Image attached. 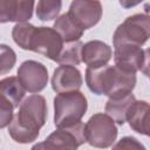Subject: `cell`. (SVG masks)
<instances>
[{"instance_id":"7a4b0ae2","label":"cell","mask_w":150,"mask_h":150,"mask_svg":"<svg viewBox=\"0 0 150 150\" xmlns=\"http://www.w3.org/2000/svg\"><path fill=\"white\" fill-rule=\"evenodd\" d=\"M136 74L122 70L114 66L86 69V83L96 95H105L109 98L121 97L132 93L136 86Z\"/></svg>"},{"instance_id":"cb8c5ba5","label":"cell","mask_w":150,"mask_h":150,"mask_svg":"<svg viewBox=\"0 0 150 150\" xmlns=\"http://www.w3.org/2000/svg\"><path fill=\"white\" fill-rule=\"evenodd\" d=\"M141 71L145 76H150V48L144 49V60H143V66Z\"/></svg>"},{"instance_id":"52a82bcc","label":"cell","mask_w":150,"mask_h":150,"mask_svg":"<svg viewBox=\"0 0 150 150\" xmlns=\"http://www.w3.org/2000/svg\"><path fill=\"white\" fill-rule=\"evenodd\" d=\"M63 46V39L53 27L41 26L35 27L29 42L28 50L39 53L48 57L49 60L57 61Z\"/></svg>"},{"instance_id":"ac0fdd59","label":"cell","mask_w":150,"mask_h":150,"mask_svg":"<svg viewBox=\"0 0 150 150\" xmlns=\"http://www.w3.org/2000/svg\"><path fill=\"white\" fill-rule=\"evenodd\" d=\"M82 48H83V43L81 41L64 43L56 62L60 64H69V66L80 64L82 62Z\"/></svg>"},{"instance_id":"d6986e66","label":"cell","mask_w":150,"mask_h":150,"mask_svg":"<svg viewBox=\"0 0 150 150\" xmlns=\"http://www.w3.org/2000/svg\"><path fill=\"white\" fill-rule=\"evenodd\" d=\"M34 29H35V26H33L29 22L16 23L12 29V38H13L14 42L20 48L28 50L29 49V42H30Z\"/></svg>"},{"instance_id":"8992f818","label":"cell","mask_w":150,"mask_h":150,"mask_svg":"<svg viewBox=\"0 0 150 150\" xmlns=\"http://www.w3.org/2000/svg\"><path fill=\"white\" fill-rule=\"evenodd\" d=\"M84 142H87L84 124L81 122L69 128L55 130L43 142L34 144L30 150H77Z\"/></svg>"},{"instance_id":"8fae6325","label":"cell","mask_w":150,"mask_h":150,"mask_svg":"<svg viewBox=\"0 0 150 150\" xmlns=\"http://www.w3.org/2000/svg\"><path fill=\"white\" fill-rule=\"evenodd\" d=\"M34 5L33 0H1L0 22H27L33 15Z\"/></svg>"},{"instance_id":"9a60e30c","label":"cell","mask_w":150,"mask_h":150,"mask_svg":"<svg viewBox=\"0 0 150 150\" xmlns=\"http://www.w3.org/2000/svg\"><path fill=\"white\" fill-rule=\"evenodd\" d=\"M135 101H136V97L132 93L121 97L109 98L105 103L104 111L109 117H111L115 121V123L123 125L127 122L129 109Z\"/></svg>"},{"instance_id":"7402d4cb","label":"cell","mask_w":150,"mask_h":150,"mask_svg":"<svg viewBox=\"0 0 150 150\" xmlns=\"http://www.w3.org/2000/svg\"><path fill=\"white\" fill-rule=\"evenodd\" d=\"M111 150H146L145 146L135 137L132 136H125L122 137Z\"/></svg>"},{"instance_id":"277c9868","label":"cell","mask_w":150,"mask_h":150,"mask_svg":"<svg viewBox=\"0 0 150 150\" xmlns=\"http://www.w3.org/2000/svg\"><path fill=\"white\" fill-rule=\"evenodd\" d=\"M150 38V14L138 13L128 16L117 26L114 36V48L122 45H132L142 47Z\"/></svg>"},{"instance_id":"7c38bea8","label":"cell","mask_w":150,"mask_h":150,"mask_svg":"<svg viewBox=\"0 0 150 150\" xmlns=\"http://www.w3.org/2000/svg\"><path fill=\"white\" fill-rule=\"evenodd\" d=\"M144 60V49L138 46L132 45H122L115 47L114 50V61L115 66L122 70L136 74L142 69Z\"/></svg>"},{"instance_id":"e0dca14e","label":"cell","mask_w":150,"mask_h":150,"mask_svg":"<svg viewBox=\"0 0 150 150\" xmlns=\"http://www.w3.org/2000/svg\"><path fill=\"white\" fill-rule=\"evenodd\" d=\"M0 90H1V97L7 100L9 103H12L14 108L20 107L21 101L26 94V89L20 83L19 79L15 76L2 79L0 81Z\"/></svg>"},{"instance_id":"5bb4252c","label":"cell","mask_w":150,"mask_h":150,"mask_svg":"<svg viewBox=\"0 0 150 150\" xmlns=\"http://www.w3.org/2000/svg\"><path fill=\"white\" fill-rule=\"evenodd\" d=\"M127 122L134 131L150 137V104L136 100L129 109Z\"/></svg>"},{"instance_id":"5b68a950","label":"cell","mask_w":150,"mask_h":150,"mask_svg":"<svg viewBox=\"0 0 150 150\" xmlns=\"http://www.w3.org/2000/svg\"><path fill=\"white\" fill-rule=\"evenodd\" d=\"M118 130L115 121L107 114H94L84 124V136L89 145L98 149H107L114 144Z\"/></svg>"},{"instance_id":"9c48e42d","label":"cell","mask_w":150,"mask_h":150,"mask_svg":"<svg viewBox=\"0 0 150 150\" xmlns=\"http://www.w3.org/2000/svg\"><path fill=\"white\" fill-rule=\"evenodd\" d=\"M68 15L83 30L98 23L102 18V5L100 1L75 0L70 4Z\"/></svg>"},{"instance_id":"ba28073f","label":"cell","mask_w":150,"mask_h":150,"mask_svg":"<svg viewBox=\"0 0 150 150\" xmlns=\"http://www.w3.org/2000/svg\"><path fill=\"white\" fill-rule=\"evenodd\" d=\"M16 75L26 91L33 94L42 91L48 83V70L46 66L35 60L23 61L20 64Z\"/></svg>"},{"instance_id":"4fadbf2b","label":"cell","mask_w":150,"mask_h":150,"mask_svg":"<svg viewBox=\"0 0 150 150\" xmlns=\"http://www.w3.org/2000/svg\"><path fill=\"white\" fill-rule=\"evenodd\" d=\"M112 56V50L109 45L100 40H91L83 43L82 62L88 68H100L108 64Z\"/></svg>"},{"instance_id":"603a6c76","label":"cell","mask_w":150,"mask_h":150,"mask_svg":"<svg viewBox=\"0 0 150 150\" xmlns=\"http://www.w3.org/2000/svg\"><path fill=\"white\" fill-rule=\"evenodd\" d=\"M13 104L9 103L7 100H5L4 97H1V102H0V128H6L7 125H9L13 121Z\"/></svg>"},{"instance_id":"3957f363","label":"cell","mask_w":150,"mask_h":150,"mask_svg":"<svg viewBox=\"0 0 150 150\" xmlns=\"http://www.w3.org/2000/svg\"><path fill=\"white\" fill-rule=\"evenodd\" d=\"M88 108V102L80 90L57 94L54 97V124L57 129L69 128L81 123Z\"/></svg>"},{"instance_id":"2e32d148","label":"cell","mask_w":150,"mask_h":150,"mask_svg":"<svg viewBox=\"0 0 150 150\" xmlns=\"http://www.w3.org/2000/svg\"><path fill=\"white\" fill-rule=\"evenodd\" d=\"M53 28L61 35L63 39L64 43H70V42H76L80 41V39L83 35V29L80 28L68 15V13H64L60 15L55 22Z\"/></svg>"},{"instance_id":"6da1fadb","label":"cell","mask_w":150,"mask_h":150,"mask_svg":"<svg viewBox=\"0 0 150 150\" xmlns=\"http://www.w3.org/2000/svg\"><path fill=\"white\" fill-rule=\"evenodd\" d=\"M46 120V98L42 95L33 94L21 102L19 111L8 125V134L18 143H32L39 137L40 129L45 125Z\"/></svg>"},{"instance_id":"ffe728a7","label":"cell","mask_w":150,"mask_h":150,"mask_svg":"<svg viewBox=\"0 0 150 150\" xmlns=\"http://www.w3.org/2000/svg\"><path fill=\"white\" fill-rule=\"evenodd\" d=\"M61 7H62V2L60 0L56 1L41 0L36 4V16L41 21H50L57 18Z\"/></svg>"},{"instance_id":"30bf717a","label":"cell","mask_w":150,"mask_h":150,"mask_svg":"<svg viewBox=\"0 0 150 150\" xmlns=\"http://www.w3.org/2000/svg\"><path fill=\"white\" fill-rule=\"evenodd\" d=\"M82 83L81 71L75 66L61 64L53 73L52 88L57 94L77 91L82 87Z\"/></svg>"},{"instance_id":"d4e9b609","label":"cell","mask_w":150,"mask_h":150,"mask_svg":"<svg viewBox=\"0 0 150 150\" xmlns=\"http://www.w3.org/2000/svg\"><path fill=\"white\" fill-rule=\"evenodd\" d=\"M149 77H150V76H149Z\"/></svg>"},{"instance_id":"44dd1931","label":"cell","mask_w":150,"mask_h":150,"mask_svg":"<svg viewBox=\"0 0 150 150\" xmlns=\"http://www.w3.org/2000/svg\"><path fill=\"white\" fill-rule=\"evenodd\" d=\"M16 55L15 52L8 47L7 45L0 46V66H1V75L7 74L15 64Z\"/></svg>"}]
</instances>
